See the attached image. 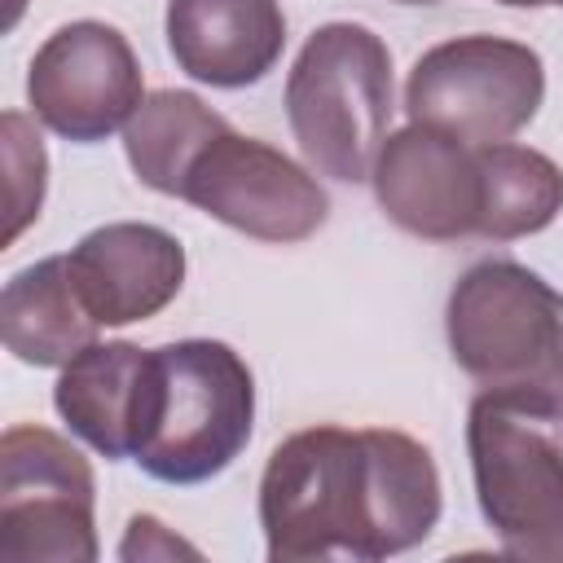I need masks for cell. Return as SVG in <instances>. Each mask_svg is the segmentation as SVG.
<instances>
[{
    "label": "cell",
    "instance_id": "6da1fadb",
    "mask_svg": "<svg viewBox=\"0 0 563 563\" xmlns=\"http://www.w3.org/2000/svg\"><path fill=\"white\" fill-rule=\"evenodd\" d=\"M440 471L422 440L391 427H308L286 435L260 475L268 563L391 559L440 523Z\"/></svg>",
    "mask_w": 563,
    "mask_h": 563
},
{
    "label": "cell",
    "instance_id": "7a4b0ae2",
    "mask_svg": "<svg viewBox=\"0 0 563 563\" xmlns=\"http://www.w3.org/2000/svg\"><path fill=\"white\" fill-rule=\"evenodd\" d=\"M466 453L484 523L515 559H563V405L479 387Z\"/></svg>",
    "mask_w": 563,
    "mask_h": 563
},
{
    "label": "cell",
    "instance_id": "3957f363",
    "mask_svg": "<svg viewBox=\"0 0 563 563\" xmlns=\"http://www.w3.org/2000/svg\"><path fill=\"white\" fill-rule=\"evenodd\" d=\"M255 427V374L220 339L154 347L150 409L132 462L158 484H207L233 466Z\"/></svg>",
    "mask_w": 563,
    "mask_h": 563
},
{
    "label": "cell",
    "instance_id": "277c9868",
    "mask_svg": "<svg viewBox=\"0 0 563 563\" xmlns=\"http://www.w3.org/2000/svg\"><path fill=\"white\" fill-rule=\"evenodd\" d=\"M286 119L317 176L369 180L391 123V48L361 22L317 26L286 75Z\"/></svg>",
    "mask_w": 563,
    "mask_h": 563
},
{
    "label": "cell",
    "instance_id": "5b68a950",
    "mask_svg": "<svg viewBox=\"0 0 563 563\" xmlns=\"http://www.w3.org/2000/svg\"><path fill=\"white\" fill-rule=\"evenodd\" d=\"M444 334L479 387L563 405V295L528 264H471L449 290Z\"/></svg>",
    "mask_w": 563,
    "mask_h": 563
},
{
    "label": "cell",
    "instance_id": "8992f818",
    "mask_svg": "<svg viewBox=\"0 0 563 563\" xmlns=\"http://www.w3.org/2000/svg\"><path fill=\"white\" fill-rule=\"evenodd\" d=\"M545 101L541 53L506 35H457L427 48L405 79L409 123L440 128L466 145L519 136Z\"/></svg>",
    "mask_w": 563,
    "mask_h": 563
},
{
    "label": "cell",
    "instance_id": "52a82bcc",
    "mask_svg": "<svg viewBox=\"0 0 563 563\" xmlns=\"http://www.w3.org/2000/svg\"><path fill=\"white\" fill-rule=\"evenodd\" d=\"M97 479L88 457L48 427L22 422L0 435V559L92 563Z\"/></svg>",
    "mask_w": 563,
    "mask_h": 563
},
{
    "label": "cell",
    "instance_id": "ba28073f",
    "mask_svg": "<svg viewBox=\"0 0 563 563\" xmlns=\"http://www.w3.org/2000/svg\"><path fill=\"white\" fill-rule=\"evenodd\" d=\"M180 198L202 216L277 246L312 238L330 216V198L308 167H299L277 145L233 128L202 145L185 172Z\"/></svg>",
    "mask_w": 563,
    "mask_h": 563
},
{
    "label": "cell",
    "instance_id": "9c48e42d",
    "mask_svg": "<svg viewBox=\"0 0 563 563\" xmlns=\"http://www.w3.org/2000/svg\"><path fill=\"white\" fill-rule=\"evenodd\" d=\"M141 101L145 84L128 35L97 18L57 26L26 66L31 114L75 145L114 136L119 128H128Z\"/></svg>",
    "mask_w": 563,
    "mask_h": 563
},
{
    "label": "cell",
    "instance_id": "30bf717a",
    "mask_svg": "<svg viewBox=\"0 0 563 563\" xmlns=\"http://www.w3.org/2000/svg\"><path fill=\"white\" fill-rule=\"evenodd\" d=\"M369 185L383 216L422 242L479 238V145H466L427 123H405L400 132H387Z\"/></svg>",
    "mask_w": 563,
    "mask_h": 563
},
{
    "label": "cell",
    "instance_id": "8fae6325",
    "mask_svg": "<svg viewBox=\"0 0 563 563\" xmlns=\"http://www.w3.org/2000/svg\"><path fill=\"white\" fill-rule=\"evenodd\" d=\"M70 273L101 325L158 317L185 286V246L145 220H114L70 246Z\"/></svg>",
    "mask_w": 563,
    "mask_h": 563
},
{
    "label": "cell",
    "instance_id": "7c38bea8",
    "mask_svg": "<svg viewBox=\"0 0 563 563\" xmlns=\"http://www.w3.org/2000/svg\"><path fill=\"white\" fill-rule=\"evenodd\" d=\"M163 26L176 66L211 88L260 84L286 48L277 0H167Z\"/></svg>",
    "mask_w": 563,
    "mask_h": 563
},
{
    "label": "cell",
    "instance_id": "4fadbf2b",
    "mask_svg": "<svg viewBox=\"0 0 563 563\" xmlns=\"http://www.w3.org/2000/svg\"><path fill=\"white\" fill-rule=\"evenodd\" d=\"M150 383L154 347H136L128 339L88 343L75 361L62 365L53 383V409L88 449H97L106 462H119L141 444Z\"/></svg>",
    "mask_w": 563,
    "mask_h": 563
},
{
    "label": "cell",
    "instance_id": "5bb4252c",
    "mask_svg": "<svg viewBox=\"0 0 563 563\" xmlns=\"http://www.w3.org/2000/svg\"><path fill=\"white\" fill-rule=\"evenodd\" d=\"M97 330L101 321L84 303L66 255H44L4 282L0 339L22 365L62 369L88 343H97Z\"/></svg>",
    "mask_w": 563,
    "mask_h": 563
},
{
    "label": "cell",
    "instance_id": "9a60e30c",
    "mask_svg": "<svg viewBox=\"0 0 563 563\" xmlns=\"http://www.w3.org/2000/svg\"><path fill=\"white\" fill-rule=\"evenodd\" d=\"M224 128H229V119L216 114L198 92H189V88H158L128 119L123 154H128V167L136 172V180L145 189L180 198L189 163Z\"/></svg>",
    "mask_w": 563,
    "mask_h": 563
},
{
    "label": "cell",
    "instance_id": "2e32d148",
    "mask_svg": "<svg viewBox=\"0 0 563 563\" xmlns=\"http://www.w3.org/2000/svg\"><path fill=\"white\" fill-rule=\"evenodd\" d=\"M479 172H484V211H479V238L488 242H515L528 233H541L563 211V167L515 141L479 145Z\"/></svg>",
    "mask_w": 563,
    "mask_h": 563
},
{
    "label": "cell",
    "instance_id": "e0dca14e",
    "mask_svg": "<svg viewBox=\"0 0 563 563\" xmlns=\"http://www.w3.org/2000/svg\"><path fill=\"white\" fill-rule=\"evenodd\" d=\"M0 141H4V172H9V229H4V242H18V233L44 207L48 154H44V141L31 128V119L18 114V110H4Z\"/></svg>",
    "mask_w": 563,
    "mask_h": 563
},
{
    "label": "cell",
    "instance_id": "ac0fdd59",
    "mask_svg": "<svg viewBox=\"0 0 563 563\" xmlns=\"http://www.w3.org/2000/svg\"><path fill=\"white\" fill-rule=\"evenodd\" d=\"M176 554L198 559V550H194L189 541H180L176 532H167L163 519H154V515H132L128 537H123V545H119V559H176Z\"/></svg>",
    "mask_w": 563,
    "mask_h": 563
},
{
    "label": "cell",
    "instance_id": "d6986e66",
    "mask_svg": "<svg viewBox=\"0 0 563 563\" xmlns=\"http://www.w3.org/2000/svg\"><path fill=\"white\" fill-rule=\"evenodd\" d=\"M497 4H510V9H545V4H559L563 9V0H497Z\"/></svg>",
    "mask_w": 563,
    "mask_h": 563
},
{
    "label": "cell",
    "instance_id": "ffe728a7",
    "mask_svg": "<svg viewBox=\"0 0 563 563\" xmlns=\"http://www.w3.org/2000/svg\"><path fill=\"white\" fill-rule=\"evenodd\" d=\"M400 4H435V0H400Z\"/></svg>",
    "mask_w": 563,
    "mask_h": 563
}]
</instances>
